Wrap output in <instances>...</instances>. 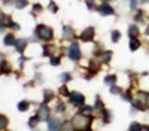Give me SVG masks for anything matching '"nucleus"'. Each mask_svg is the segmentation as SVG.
<instances>
[{
    "mask_svg": "<svg viewBox=\"0 0 149 131\" xmlns=\"http://www.w3.org/2000/svg\"><path fill=\"white\" fill-rule=\"evenodd\" d=\"M70 101L74 104V106H82L84 101H85V97L79 92H72L70 94Z\"/></svg>",
    "mask_w": 149,
    "mask_h": 131,
    "instance_id": "20e7f679",
    "label": "nucleus"
},
{
    "mask_svg": "<svg viewBox=\"0 0 149 131\" xmlns=\"http://www.w3.org/2000/svg\"><path fill=\"white\" fill-rule=\"evenodd\" d=\"M137 34H139V27L137 26H130V28H128V36L131 39H134V37H137Z\"/></svg>",
    "mask_w": 149,
    "mask_h": 131,
    "instance_id": "9d476101",
    "label": "nucleus"
},
{
    "mask_svg": "<svg viewBox=\"0 0 149 131\" xmlns=\"http://www.w3.org/2000/svg\"><path fill=\"white\" fill-rule=\"evenodd\" d=\"M146 34H149V26L146 27Z\"/></svg>",
    "mask_w": 149,
    "mask_h": 131,
    "instance_id": "4c0bfd02",
    "label": "nucleus"
},
{
    "mask_svg": "<svg viewBox=\"0 0 149 131\" xmlns=\"http://www.w3.org/2000/svg\"><path fill=\"white\" fill-rule=\"evenodd\" d=\"M139 46H140V42H139L137 39H136V37L131 39V42H130V49H131V51H136Z\"/></svg>",
    "mask_w": 149,
    "mask_h": 131,
    "instance_id": "f8f14e48",
    "label": "nucleus"
},
{
    "mask_svg": "<svg viewBox=\"0 0 149 131\" xmlns=\"http://www.w3.org/2000/svg\"><path fill=\"white\" fill-rule=\"evenodd\" d=\"M100 14L102 15H112V14H113V9H112L107 3H103L100 6Z\"/></svg>",
    "mask_w": 149,
    "mask_h": 131,
    "instance_id": "0eeeda50",
    "label": "nucleus"
},
{
    "mask_svg": "<svg viewBox=\"0 0 149 131\" xmlns=\"http://www.w3.org/2000/svg\"><path fill=\"white\" fill-rule=\"evenodd\" d=\"M52 97H54V92H52V91H49V89H46V91H45V98H43V103L51 101V100H52Z\"/></svg>",
    "mask_w": 149,
    "mask_h": 131,
    "instance_id": "ddd939ff",
    "label": "nucleus"
},
{
    "mask_svg": "<svg viewBox=\"0 0 149 131\" xmlns=\"http://www.w3.org/2000/svg\"><path fill=\"white\" fill-rule=\"evenodd\" d=\"M51 64H52V66H58V64H60V60L52 57V58H51Z\"/></svg>",
    "mask_w": 149,
    "mask_h": 131,
    "instance_id": "cd10ccee",
    "label": "nucleus"
},
{
    "mask_svg": "<svg viewBox=\"0 0 149 131\" xmlns=\"http://www.w3.org/2000/svg\"><path fill=\"white\" fill-rule=\"evenodd\" d=\"M27 107H29L27 101H21V103L18 104V109H19L21 112H24V110H27Z\"/></svg>",
    "mask_w": 149,
    "mask_h": 131,
    "instance_id": "6ab92c4d",
    "label": "nucleus"
},
{
    "mask_svg": "<svg viewBox=\"0 0 149 131\" xmlns=\"http://www.w3.org/2000/svg\"><path fill=\"white\" fill-rule=\"evenodd\" d=\"M15 46H17L18 52H22L24 49H26V46H27V40L26 39H19L18 42H15Z\"/></svg>",
    "mask_w": 149,
    "mask_h": 131,
    "instance_id": "6e6552de",
    "label": "nucleus"
},
{
    "mask_svg": "<svg viewBox=\"0 0 149 131\" xmlns=\"http://www.w3.org/2000/svg\"><path fill=\"white\" fill-rule=\"evenodd\" d=\"M103 115H104V122H109V112L103 109Z\"/></svg>",
    "mask_w": 149,
    "mask_h": 131,
    "instance_id": "7c9ffc66",
    "label": "nucleus"
},
{
    "mask_svg": "<svg viewBox=\"0 0 149 131\" xmlns=\"http://www.w3.org/2000/svg\"><path fill=\"white\" fill-rule=\"evenodd\" d=\"M146 103H148V106H149V95H148V100H146Z\"/></svg>",
    "mask_w": 149,
    "mask_h": 131,
    "instance_id": "58836bf2",
    "label": "nucleus"
},
{
    "mask_svg": "<svg viewBox=\"0 0 149 131\" xmlns=\"http://www.w3.org/2000/svg\"><path fill=\"white\" fill-rule=\"evenodd\" d=\"M60 92H61V94H66V95L69 94V92H67V88H66V87H61V88H60Z\"/></svg>",
    "mask_w": 149,
    "mask_h": 131,
    "instance_id": "473e14b6",
    "label": "nucleus"
},
{
    "mask_svg": "<svg viewBox=\"0 0 149 131\" xmlns=\"http://www.w3.org/2000/svg\"><path fill=\"white\" fill-rule=\"evenodd\" d=\"M130 131H142V125L137 124V122H133L130 125Z\"/></svg>",
    "mask_w": 149,
    "mask_h": 131,
    "instance_id": "f3484780",
    "label": "nucleus"
},
{
    "mask_svg": "<svg viewBox=\"0 0 149 131\" xmlns=\"http://www.w3.org/2000/svg\"><path fill=\"white\" fill-rule=\"evenodd\" d=\"M69 57L74 61H78L81 58V49H79V45L78 43H73L70 48H69Z\"/></svg>",
    "mask_w": 149,
    "mask_h": 131,
    "instance_id": "7ed1b4c3",
    "label": "nucleus"
},
{
    "mask_svg": "<svg viewBox=\"0 0 149 131\" xmlns=\"http://www.w3.org/2000/svg\"><path fill=\"white\" fill-rule=\"evenodd\" d=\"M14 43H15L14 36H12V34H8V36H5V45L10 46V45H14Z\"/></svg>",
    "mask_w": 149,
    "mask_h": 131,
    "instance_id": "4468645a",
    "label": "nucleus"
},
{
    "mask_svg": "<svg viewBox=\"0 0 149 131\" xmlns=\"http://www.w3.org/2000/svg\"><path fill=\"white\" fill-rule=\"evenodd\" d=\"M40 9H42V6H40V5H34V12H39Z\"/></svg>",
    "mask_w": 149,
    "mask_h": 131,
    "instance_id": "f704fd0d",
    "label": "nucleus"
},
{
    "mask_svg": "<svg viewBox=\"0 0 149 131\" xmlns=\"http://www.w3.org/2000/svg\"><path fill=\"white\" fill-rule=\"evenodd\" d=\"M86 6L90 9H94V0H86Z\"/></svg>",
    "mask_w": 149,
    "mask_h": 131,
    "instance_id": "c756f323",
    "label": "nucleus"
},
{
    "mask_svg": "<svg viewBox=\"0 0 149 131\" xmlns=\"http://www.w3.org/2000/svg\"><path fill=\"white\" fill-rule=\"evenodd\" d=\"M115 80H116V78H115L113 75H110V76H106V78H104V82L107 83V85H113Z\"/></svg>",
    "mask_w": 149,
    "mask_h": 131,
    "instance_id": "dca6fc26",
    "label": "nucleus"
},
{
    "mask_svg": "<svg viewBox=\"0 0 149 131\" xmlns=\"http://www.w3.org/2000/svg\"><path fill=\"white\" fill-rule=\"evenodd\" d=\"M49 9H51L52 12H55V10H57V6H55L54 3H51V5H49Z\"/></svg>",
    "mask_w": 149,
    "mask_h": 131,
    "instance_id": "72a5a7b5",
    "label": "nucleus"
},
{
    "mask_svg": "<svg viewBox=\"0 0 149 131\" xmlns=\"http://www.w3.org/2000/svg\"><path fill=\"white\" fill-rule=\"evenodd\" d=\"M136 8H137V2H136V0H131V10H136Z\"/></svg>",
    "mask_w": 149,
    "mask_h": 131,
    "instance_id": "2f4dec72",
    "label": "nucleus"
},
{
    "mask_svg": "<svg viewBox=\"0 0 149 131\" xmlns=\"http://www.w3.org/2000/svg\"><path fill=\"white\" fill-rule=\"evenodd\" d=\"M37 116L40 118V121H48L49 119V109L43 104V106H40V109H39V113H37Z\"/></svg>",
    "mask_w": 149,
    "mask_h": 131,
    "instance_id": "423d86ee",
    "label": "nucleus"
},
{
    "mask_svg": "<svg viewBox=\"0 0 149 131\" xmlns=\"http://www.w3.org/2000/svg\"><path fill=\"white\" fill-rule=\"evenodd\" d=\"M37 34H39L40 39H43V40H51L54 33H52V28H51V27L39 26V27H37Z\"/></svg>",
    "mask_w": 149,
    "mask_h": 131,
    "instance_id": "f03ea898",
    "label": "nucleus"
},
{
    "mask_svg": "<svg viewBox=\"0 0 149 131\" xmlns=\"http://www.w3.org/2000/svg\"><path fill=\"white\" fill-rule=\"evenodd\" d=\"M119 36H121L119 31H116V30L112 31V40H113V42H118V40H119Z\"/></svg>",
    "mask_w": 149,
    "mask_h": 131,
    "instance_id": "412c9836",
    "label": "nucleus"
},
{
    "mask_svg": "<svg viewBox=\"0 0 149 131\" xmlns=\"http://www.w3.org/2000/svg\"><path fill=\"white\" fill-rule=\"evenodd\" d=\"M91 110H93V107H90V106H85L84 109H82V113H84V115H88V113H91Z\"/></svg>",
    "mask_w": 149,
    "mask_h": 131,
    "instance_id": "4be33fe9",
    "label": "nucleus"
},
{
    "mask_svg": "<svg viewBox=\"0 0 149 131\" xmlns=\"http://www.w3.org/2000/svg\"><path fill=\"white\" fill-rule=\"evenodd\" d=\"M110 57H112V52H104V54H103V57H102V61L107 64V63L110 61Z\"/></svg>",
    "mask_w": 149,
    "mask_h": 131,
    "instance_id": "a211bd4d",
    "label": "nucleus"
},
{
    "mask_svg": "<svg viewBox=\"0 0 149 131\" xmlns=\"http://www.w3.org/2000/svg\"><path fill=\"white\" fill-rule=\"evenodd\" d=\"M0 119H2V122H0V125H2V128H5L6 125H8V119L2 115V118H0Z\"/></svg>",
    "mask_w": 149,
    "mask_h": 131,
    "instance_id": "393cba45",
    "label": "nucleus"
},
{
    "mask_svg": "<svg viewBox=\"0 0 149 131\" xmlns=\"http://www.w3.org/2000/svg\"><path fill=\"white\" fill-rule=\"evenodd\" d=\"M58 110H64V104H63V103L58 104Z\"/></svg>",
    "mask_w": 149,
    "mask_h": 131,
    "instance_id": "c9c22d12",
    "label": "nucleus"
},
{
    "mask_svg": "<svg viewBox=\"0 0 149 131\" xmlns=\"http://www.w3.org/2000/svg\"><path fill=\"white\" fill-rule=\"evenodd\" d=\"M72 125L76 131H90L91 128V118H88L86 115L81 113V115H76L72 121Z\"/></svg>",
    "mask_w": 149,
    "mask_h": 131,
    "instance_id": "f257e3e1",
    "label": "nucleus"
},
{
    "mask_svg": "<svg viewBox=\"0 0 149 131\" xmlns=\"http://www.w3.org/2000/svg\"><path fill=\"white\" fill-rule=\"evenodd\" d=\"M51 49H52V46H45V51H43V55H49V54H51Z\"/></svg>",
    "mask_w": 149,
    "mask_h": 131,
    "instance_id": "a878e982",
    "label": "nucleus"
},
{
    "mask_svg": "<svg viewBox=\"0 0 149 131\" xmlns=\"http://www.w3.org/2000/svg\"><path fill=\"white\" fill-rule=\"evenodd\" d=\"M81 39H82V40H85V42L93 40V39H94V28H93V27L85 28V30L81 33Z\"/></svg>",
    "mask_w": 149,
    "mask_h": 131,
    "instance_id": "39448f33",
    "label": "nucleus"
},
{
    "mask_svg": "<svg viewBox=\"0 0 149 131\" xmlns=\"http://www.w3.org/2000/svg\"><path fill=\"white\" fill-rule=\"evenodd\" d=\"M48 128H49V131H58L60 122L57 121V119H51V121H49V124H48Z\"/></svg>",
    "mask_w": 149,
    "mask_h": 131,
    "instance_id": "1a4fd4ad",
    "label": "nucleus"
},
{
    "mask_svg": "<svg viewBox=\"0 0 149 131\" xmlns=\"http://www.w3.org/2000/svg\"><path fill=\"white\" fill-rule=\"evenodd\" d=\"M9 27L14 28V30H19V26H18V24H15V22H9Z\"/></svg>",
    "mask_w": 149,
    "mask_h": 131,
    "instance_id": "c85d7f7f",
    "label": "nucleus"
},
{
    "mask_svg": "<svg viewBox=\"0 0 149 131\" xmlns=\"http://www.w3.org/2000/svg\"><path fill=\"white\" fill-rule=\"evenodd\" d=\"M145 97H148V94H145V92H139V94H137V100H139V101H143Z\"/></svg>",
    "mask_w": 149,
    "mask_h": 131,
    "instance_id": "b1692460",
    "label": "nucleus"
},
{
    "mask_svg": "<svg viewBox=\"0 0 149 131\" xmlns=\"http://www.w3.org/2000/svg\"><path fill=\"white\" fill-rule=\"evenodd\" d=\"M63 34H64V37H67V39H72L73 37V31H72V28L69 26H66L63 28Z\"/></svg>",
    "mask_w": 149,
    "mask_h": 131,
    "instance_id": "9b49d317",
    "label": "nucleus"
},
{
    "mask_svg": "<svg viewBox=\"0 0 149 131\" xmlns=\"http://www.w3.org/2000/svg\"><path fill=\"white\" fill-rule=\"evenodd\" d=\"M110 92L112 94H119L121 92V88L119 87H110Z\"/></svg>",
    "mask_w": 149,
    "mask_h": 131,
    "instance_id": "5701e85b",
    "label": "nucleus"
},
{
    "mask_svg": "<svg viewBox=\"0 0 149 131\" xmlns=\"http://www.w3.org/2000/svg\"><path fill=\"white\" fill-rule=\"evenodd\" d=\"M39 121H40L39 116H33V118L29 119V125H30V127H36L37 124H39Z\"/></svg>",
    "mask_w": 149,
    "mask_h": 131,
    "instance_id": "2eb2a0df",
    "label": "nucleus"
},
{
    "mask_svg": "<svg viewBox=\"0 0 149 131\" xmlns=\"http://www.w3.org/2000/svg\"><path fill=\"white\" fill-rule=\"evenodd\" d=\"M60 79L63 80V82H67V80L70 79V75H67V73H66V75H61V76H60Z\"/></svg>",
    "mask_w": 149,
    "mask_h": 131,
    "instance_id": "bb28decb",
    "label": "nucleus"
},
{
    "mask_svg": "<svg viewBox=\"0 0 149 131\" xmlns=\"http://www.w3.org/2000/svg\"><path fill=\"white\" fill-rule=\"evenodd\" d=\"M26 6H27V0H18V2H17V8L18 9H22Z\"/></svg>",
    "mask_w": 149,
    "mask_h": 131,
    "instance_id": "aec40b11",
    "label": "nucleus"
},
{
    "mask_svg": "<svg viewBox=\"0 0 149 131\" xmlns=\"http://www.w3.org/2000/svg\"><path fill=\"white\" fill-rule=\"evenodd\" d=\"M103 2H107V0H103Z\"/></svg>",
    "mask_w": 149,
    "mask_h": 131,
    "instance_id": "ea45409f",
    "label": "nucleus"
},
{
    "mask_svg": "<svg viewBox=\"0 0 149 131\" xmlns=\"http://www.w3.org/2000/svg\"><path fill=\"white\" fill-rule=\"evenodd\" d=\"M5 3H12V2H17V0H3Z\"/></svg>",
    "mask_w": 149,
    "mask_h": 131,
    "instance_id": "e433bc0d",
    "label": "nucleus"
}]
</instances>
